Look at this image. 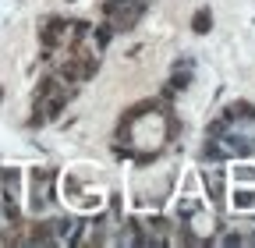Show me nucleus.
I'll list each match as a JSON object with an SVG mask.
<instances>
[{"label": "nucleus", "mask_w": 255, "mask_h": 248, "mask_svg": "<svg viewBox=\"0 0 255 248\" xmlns=\"http://www.w3.org/2000/svg\"><path fill=\"white\" fill-rule=\"evenodd\" d=\"M231 177H234V184H255V163H252L248 156H245V160H234Z\"/></svg>", "instance_id": "nucleus-5"}, {"label": "nucleus", "mask_w": 255, "mask_h": 248, "mask_svg": "<svg viewBox=\"0 0 255 248\" xmlns=\"http://www.w3.org/2000/svg\"><path fill=\"white\" fill-rule=\"evenodd\" d=\"M213 28V11L209 7H199L195 14H191V32H199V36H206Z\"/></svg>", "instance_id": "nucleus-7"}, {"label": "nucleus", "mask_w": 255, "mask_h": 248, "mask_svg": "<svg viewBox=\"0 0 255 248\" xmlns=\"http://www.w3.org/2000/svg\"><path fill=\"white\" fill-rule=\"evenodd\" d=\"M202 188L209 202H227V170L220 163H209V170H202Z\"/></svg>", "instance_id": "nucleus-2"}, {"label": "nucleus", "mask_w": 255, "mask_h": 248, "mask_svg": "<svg viewBox=\"0 0 255 248\" xmlns=\"http://www.w3.org/2000/svg\"><path fill=\"white\" fill-rule=\"evenodd\" d=\"M220 117L231 121V124H248V121L255 117V107H252L248 100H234V103H227V110H223Z\"/></svg>", "instance_id": "nucleus-4"}, {"label": "nucleus", "mask_w": 255, "mask_h": 248, "mask_svg": "<svg viewBox=\"0 0 255 248\" xmlns=\"http://www.w3.org/2000/svg\"><path fill=\"white\" fill-rule=\"evenodd\" d=\"M28 184H32V213L50 209L57 199V174L53 170H32Z\"/></svg>", "instance_id": "nucleus-1"}, {"label": "nucleus", "mask_w": 255, "mask_h": 248, "mask_svg": "<svg viewBox=\"0 0 255 248\" xmlns=\"http://www.w3.org/2000/svg\"><path fill=\"white\" fill-rule=\"evenodd\" d=\"M60 192H64V199H68V202H75V199L85 192V181H82V177H75V174H68V177L60 181Z\"/></svg>", "instance_id": "nucleus-6"}, {"label": "nucleus", "mask_w": 255, "mask_h": 248, "mask_svg": "<svg viewBox=\"0 0 255 248\" xmlns=\"http://www.w3.org/2000/svg\"><path fill=\"white\" fill-rule=\"evenodd\" d=\"M227 199H231V209L255 213V184H238L234 192H227Z\"/></svg>", "instance_id": "nucleus-3"}, {"label": "nucleus", "mask_w": 255, "mask_h": 248, "mask_svg": "<svg viewBox=\"0 0 255 248\" xmlns=\"http://www.w3.org/2000/svg\"><path fill=\"white\" fill-rule=\"evenodd\" d=\"M199 209H202V199H181V202L174 206V216H177V220L184 224L188 216H191V213H199Z\"/></svg>", "instance_id": "nucleus-8"}]
</instances>
